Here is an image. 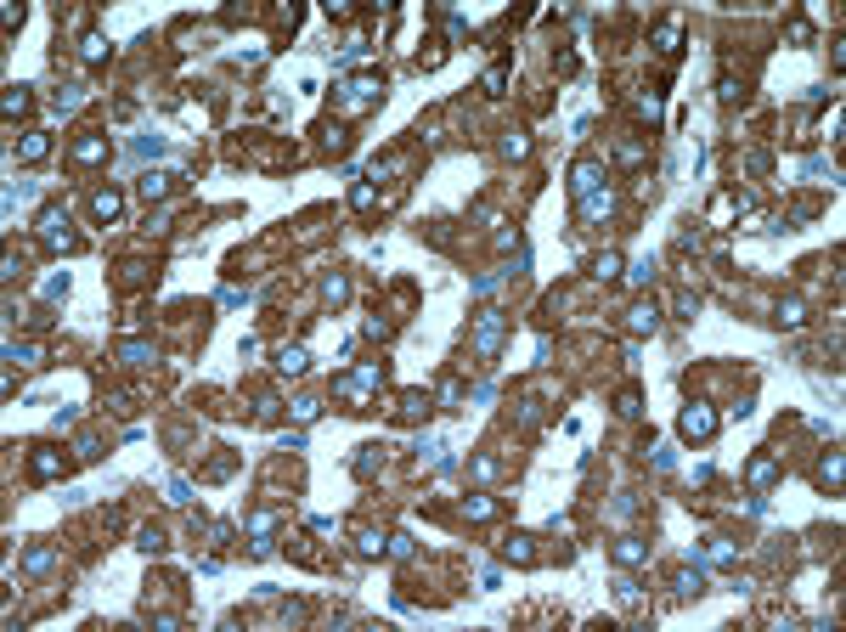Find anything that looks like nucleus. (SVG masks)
Instances as JSON below:
<instances>
[{
	"label": "nucleus",
	"instance_id": "obj_1",
	"mask_svg": "<svg viewBox=\"0 0 846 632\" xmlns=\"http://www.w3.org/2000/svg\"><path fill=\"white\" fill-rule=\"evenodd\" d=\"M677 429H683L689 441H705V435L716 429V412H711V407H683V418H677Z\"/></svg>",
	"mask_w": 846,
	"mask_h": 632
},
{
	"label": "nucleus",
	"instance_id": "obj_5",
	"mask_svg": "<svg viewBox=\"0 0 846 632\" xmlns=\"http://www.w3.org/2000/svg\"><path fill=\"white\" fill-rule=\"evenodd\" d=\"M773 475H779V463H773V457H756V463H750V480H756V486H768Z\"/></svg>",
	"mask_w": 846,
	"mask_h": 632
},
{
	"label": "nucleus",
	"instance_id": "obj_6",
	"mask_svg": "<svg viewBox=\"0 0 846 632\" xmlns=\"http://www.w3.org/2000/svg\"><path fill=\"white\" fill-rule=\"evenodd\" d=\"M615 559H621V565H638V559H644V542H621Z\"/></svg>",
	"mask_w": 846,
	"mask_h": 632
},
{
	"label": "nucleus",
	"instance_id": "obj_2",
	"mask_svg": "<svg viewBox=\"0 0 846 632\" xmlns=\"http://www.w3.org/2000/svg\"><path fill=\"white\" fill-rule=\"evenodd\" d=\"M46 153H51V136H46V130H28V136H23V147H17V158H23V164H40Z\"/></svg>",
	"mask_w": 846,
	"mask_h": 632
},
{
	"label": "nucleus",
	"instance_id": "obj_9",
	"mask_svg": "<svg viewBox=\"0 0 846 632\" xmlns=\"http://www.w3.org/2000/svg\"><path fill=\"white\" fill-rule=\"evenodd\" d=\"M305 367V350H282V373H300Z\"/></svg>",
	"mask_w": 846,
	"mask_h": 632
},
{
	"label": "nucleus",
	"instance_id": "obj_7",
	"mask_svg": "<svg viewBox=\"0 0 846 632\" xmlns=\"http://www.w3.org/2000/svg\"><path fill=\"white\" fill-rule=\"evenodd\" d=\"M491 514H497L491 497H474V502H469V520H491Z\"/></svg>",
	"mask_w": 846,
	"mask_h": 632
},
{
	"label": "nucleus",
	"instance_id": "obj_4",
	"mask_svg": "<svg viewBox=\"0 0 846 632\" xmlns=\"http://www.w3.org/2000/svg\"><path fill=\"white\" fill-rule=\"evenodd\" d=\"M40 226H46V237H51V243H62V248H68V243H74V237H68V221H62V215H57V209H51V215H46V221H40Z\"/></svg>",
	"mask_w": 846,
	"mask_h": 632
},
{
	"label": "nucleus",
	"instance_id": "obj_8",
	"mask_svg": "<svg viewBox=\"0 0 846 632\" xmlns=\"http://www.w3.org/2000/svg\"><path fill=\"white\" fill-rule=\"evenodd\" d=\"M102 57H107V40L91 34V40H85V62H102Z\"/></svg>",
	"mask_w": 846,
	"mask_h": 632
},
{
	"label": "nucleus",
	"instance_id": "obj_3",
	"mask_svg": "<svg viewBox=\"0 0 846 632\" xmlns=\"http://www.w3.org/2000/svg\"><path fill=\"white\" fill-rule=\"evenodd\" d=\"M91 209H96V221H113V215H119V192H113V187H107V192H96V198H91Z\"/></svg>",
	"mask_w": 846,
	"mask_h": 632
}]
</instances>
